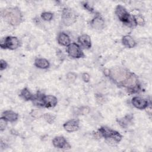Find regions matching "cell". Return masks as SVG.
I'll use <instances>...</instances> for the list:
<instances>
[{"instance_id":"16","label":"cell","mask_w":152,"mask_h":152,"mask_svg":"<svg viewBox=\"0 0 152 152\" xmlns=\"http://www.w3.org/2000/svg\"><path fill=\"white\" fill-rule=\"evenodd\" d=\"M122 44L126 48H132L136 46V42L135 40L129 35L124 36L122 39Z\"/></svg>"},{"instance_id":"20","label":"cell","mask_w":152,"mask_h":152,"mask_svg":"<svg viewBox=\"0 0 152 152\" xmlns=\"http://www.w3.org/2000/svg\"><path fill=\"white\" fill-rule=\"evenodd\" d=\"M30 115L32 117L34 118H40V117L43 116V112L39 109H35V110H32L31 112H30Z\"/></svg>"},{"instance_id":"22","label":"cell","mask_w":152,"mask_h":152,"mask_svg":"<svg viewBox=\"0 0 152 152\" xmlns=\"http://www.w3.org/2000/svg\"><path fill=\"white\" fill-rule=\"evenodd\" d=\"M43 116L46 121L49 124H52L55 119V116L50 113H45Z\"/></svg>"},{"instance_id":"2","label":"cell","mask_w":152,"mask_h":152,"mask_svg":"<svg viewBox=\"0 0 152 152\" xmlns=\"http://www.w3.org/2000/svg\"><path fill=\"white\" fill-rule=\"evenodd\" d=\"M1 15L4 20L12 26H17L22 21V15L17 8H8L1 11Z\"/></svg>"},{"instance_id":"1","label":"cell","mask_w":152,"mask_h":152,"mask_svg":"<svg viewBox=\"0 0 152 152\" xmlns=\"http://www.w3.org/2000/svg\"><path fill=\"white\" fill-rule=\"evenodd\" d=\"M110 78L116 84L128 87H134L138 85L136 77L131 72L121 67H115L109 71Z\"/></svg>"},{"instance_id":"10","label":"cell","mask_w":152,"mask_h":152,"mask_svg":"<svg viewBox=\"0 0 152 152\" xmlns=\"http://www.w3.org/2000/svg\"><path fill=\"white\" fill-rule=\"evenodd\" d=\"M58 103L57 99L51 95L45 96L43 97V104L45 107H55Z\"/></svg>"},{"instance_id":"11","label":"cell","mask_w":152,"mask_h":152,"mask_svg":"<svg viewBox=\"0 0 152 152\" xmlns=\"http://www.w3.org/2000/svg\"><path fill=\"white\" fill-rule=\"evenodd\" d=\"M64 129L69 132L76 131L79 128V122L77 120L72 119L66 122L63 125Z\"/></svg>"},{"instance_id":"8","label":"cell","mask_w":152,"mask_h":152,"mask_svg":"<svg viewBox=\"0 0 152 152\" xmlns=\"http://www.w3.org/2000/svg\"><path fill=\"white\" fill-rule=\"evenodd\" d=\"M131 103L132 105L138 109H144L148 106V101L141 97L135 96L132 99Z\"/></svg>"},{"instance_id":"4","label":"cell","mask_w":152,"mask_h":152,"mask_svg":"<svg viewBox=\"0 0 152 152\" xmlns=\"http://www.w3.org/2000/svg\"><path fill=\"white\" fill-rule=\"evenodd\" d=\"M99 131L102 137L106 138L107 142L118 143L122 139V135L118 132L106 126L100 127Z\"/></svg>"},{"instance_id":"28","label":"cell","mask_w":152,"mask_h":152,"mask_svg":"<svg viewBox=\"0 0 152 152\" xmlns=\"http://www.w3.org/2000/svg\"><path fill=\"white\" fill-rule=\"evenodd\" d=\"M82 78L84 82L87 83L90 80V75L87 73H83L82 75Z\"/></svg>"},{"instance_id":"15","label":"cell","mask_w":152,"mask_h":152,"mask_svg":"<svg viewBox=\"0 0 152 152\" xmlns=\"http://www.w3.org/2000/svg\"><path fill=\"white\" fill-rule=\"evenodd\" d=\"M2 117L7 121L12 122L17 120L18 115L12 110H6L2 113Z\"/></svg>"},{"instance_id":"7","label":"cell","mask_w":152,"mask_h":152,"mask_svg":"<svg viewBox=\"0 0 152 152\" xmlns=\"http://www.w3.org/2000/svg\"><path fill=\"white\" fill-rule=\"evenodd\" d=\"M66 52L69 56L74 58H80L84 56L80 47L75 43H70L69 45L68 46Z\"/></svg>"},{"instance_id":"19","label":"cell","mask_w":152,"mask_h":152,"mask_svg":"<svg viewBox=\"0 0 152 152\" xmlns=\"http://www.w3.org/2000/svg\"><path fill=\"white\" fill-rule=\"evenodd\" d=\"M20 96L25 100H33L34 98L33 95L30 93L27 88H24L21 90L20 93Z\"/></svg>"},{"instance_id":"5","label":"cell","mask_w":152,"mask_h":152,"mask_svg":"<svg viewBox=\"0 0 152 152\" xmlns=\"http://www.w3.org/2000/svg\"><path fill=\"white\" fill-rule=\"evenodd\" d=\"M61 19L63 24L68 26L75 22L77 15L75 12L71 8H65L62 12Z\"/></svg>"},{"instance_id":"6","label":"cell","mask_w":152,"mask_h":152,"mask_svg":"<svg viewBox=\"0 0 152 152\" xmlns=\"http://www.w3.org/2000/svg\"><path fill=\"white\" fill-rule=\"evenodd\" d=\"M19 46L20 41L17 37L14 36H7L1 43V47L3 49L14 50L18 48Z\"/></svg>"},{"instance_id":"18","label":"cell","mask_w":152,"mask_h":152,"mask_svg":"<svg viewBox=\"0 0 152 152\" xmlns=\"http://www.w3.org/2000/svg\"><path fill=\"white\" fill-rule=\"evenodd\" d=\"M132 118H133V117L131 115H128L123 118L119 119V120H118V122L121 126H122L124 128H126V126H128L129 124H130L131 122Z\"/></svg>"},{"instance_id":"27","label":"cell","mask_w":152,"mask_h":152,"mask_svg":"<svg viewBox=\"0 0 152 152\" xmlns=\"http://www.w3.org/2000/svg\"><path fill=\"white\" fill-rule=\"evenodd\" d=\"M7 67V63L6 62V61H5L3 59H1V62H0V69H1V71H2L3 69H5Z\"/></svg>"},{"instance_id":"23","label":"cell","mask_w":152,"mask_h":152,"mask_svg":"<svg viewBox=\"0 0 152 152\" xmlns=\"http://www.w3.org/2000/svg\"><path fill=\"white\" fill-rule=\"evenodd\" d=\"M134 17V21L135 23L136 24H138L140 26H143L145 23V21H144V18L139 15H137L135 17Z\"/></svg>"},{"instance_id":"26","label":"cell","mask_w":152,"mask_h":152,"mask_svg":"<svg viewBox=\"0 0 152 152\" xmlns=\"http://www.w3.org/2000/svg\"><path fill=\"white\" fill-rule=\"evenodd\" d=\"M96 98L97 102L100 104H103L104 102V97L101 94H96Z\"/></svg>"},{"instance_id":"12","label":"cell","mask_w":152,"mask_h":152,"mask_svg":"<svg viewBox=\"0 0 152 152\" xmlns=\"http://www.w3.org/2000/svg\"><path fill=\"white\" fill-rule=\"evenodd\" d=\"M52 144L54 147L58 148H66L67 147H70L65 138L61 136L55 137L52 140Z\"/></svg>"},{"instance_id":"9","label":"cell","mask_w":152,"mask_h":152,"mask_svg":"<svg viewBox=\"0 0 152 152\" xmlns=\"http://www.w3.org/2000/svg\"><path fill=\"white\" fill-rule=\"evenodd\" d=\"M91 27L96 30H102L104 27V21L100 14H96L94 18L91 21Z\"/></svg>"},{"instance_id":"25","label":"cell","mask_w":152,"mask_h":152,"mask_svg":"<svg viewBox=\"0 0 152 152\" xmlns=\"http://www.w3.org/2000/svg\"><path fill=\"white\" fill-rule=\"evenodd\" d=\"M66 78L70 82H73L77 78V75L73 72H69L66 75Z\"/></svg>"},{"instance_id":"30","label":"cell","mask_w":152,"mask_h":152,"mask_svg":"<svg viewBox=\"0 0 152 152\" xmlns=\"http://www.w3.org/2000/svg\"><path fill=\"white\" fill-rule=\"evenodd\" d=\"M80 110L81 111L83 114H86V113H88L89 108L87 107H81V109Z\"/></svg>"},{"instance_id":"14","label":"cell","mask_w":152,"mask_h":152,"mask_svg":"<svg viewBox=\"0 0 152 152\" xmlns=\"http://www.w3.org/2000/svg\"><path fill=\"white\" fill-rule=\"evenodd\" d=\"M58 42L59 45L64 46H68L70 44V39L68 34L65 33H60L57 38Z\"/></svg>"},{"instance_id":"13","label":"cell","mask_w":152,"mask_h":152,"mask_svg":"<svg viewBox=\"0 0 152 152\" xmlns=\"http://www.w3.org/2000/svg\"><path fill=\"white\" fill-rule=\"evenodd\" d=\"M78 42L83 47L86 49H89L91 46V39L89 36L87 34H83L78 37Z\"/></svg>"},{"instance_id":"21","label":"cell","mask_w":152,"mask_h":152,"mask_svg":"<svg viewBox=\"0 0 152 152\" xmlns=\"http://www.w3.org/2000/svg\"><path fill=\"white\" fill-rule=\"evenodd\" d=\"M41 17L45 21H50L53 18V14L49 12H44L42 13Z\"/></svg>"},{"instance_id":"24","label":"cell","mask_w":152,"mask_h":152,"mask_svg":"<svg viewBox=\"0 0 152 152\" xmlns=\"http://www.w3.org/2000/svg\"><path fill=\"white\" fill-rule=\"evenodd\" d=\"M7 121L3 117H2L0 119V130L1 131H2L4 129H5V128L7 125Z\"/></svg>"},{"instance_id":"29","label":"cell","mask_w":152,"mask_h":152,"mask_svg":"<svg viewBox=\"0 0 152 152\" xmlns=\"http://www.w3.org/2000/svg\"><path fill=\"white\" fill-rule=\"evenodd\" d=\"M83 6L84 7V8H85L86 10H87L88 11H90V12H92V11H93V7H92L90 5L88 4L87 2L83 3Z\"/></svg>"},{"instance_id":"3","label":"cell","mask_w":152,"mask_h":152,"mask_svg":"<svg viewBox=\"0 0 152 152\" xmlns=\"http://www.w3.org/2000/svg\"><path fill=\"white\" fill-rule=\"evenodd\" d=\"M115 14L122 23L129 27H134L136 25L134 17L131 16L126 8L121 5H118L115 9Z\"/></svg>"},{"instance_id":"17","label":"cell","mask_w":152,"mask_h":152,"mask_svg":"<svg viewBox=\"0 0 152 152\" xmlns=\"http://www.w3.org/2000/svg\"><path fill=\"white\" fill-rule=\"evenodd\" d=\"M34 65L39 68L46 69L49 68L50 64L49 61L44 58H37L34 61Z\"/></svg>"}]
</instances>
